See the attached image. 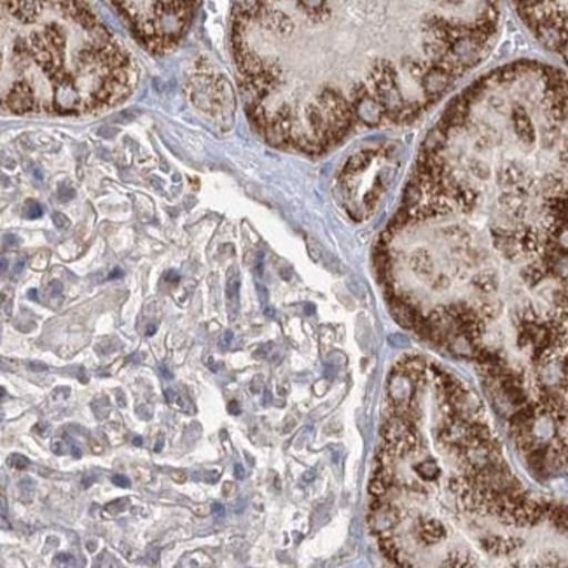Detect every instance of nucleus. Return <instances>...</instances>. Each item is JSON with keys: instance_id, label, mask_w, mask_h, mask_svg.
Returning <instances> with one entry per match:
<instances>
[{"instance_id": "6", "label": "nucleus", "mask_w": 568, "mask_h": 568, "mask_svg": "<svg viewBox=\"0 0 568 568\" xmlns=\"http://www.w3.org/2000/svg\"><path fill=\"white\" fill-rule=\"evenodd\" d=\"M23 215L27 219H38L42 215V209L39 203L36 202H27L26 211H23Z\"/></svg>"}, {"instance_id": "4", "label": "nucleus", "mask_w": 568, "mask_h": 568, "mask_svg": "<svg viewBox=\"0 0 568 568\" xmlns=\"http://www.w3.org/2000/svg\"><path fill=\"white\" fill-rule=\"evenodd\" d=\"M144 48L166 53L181 41L199 0H108Z\"/></svg>"}, {"instance_id": "9", "label": "nucleus", "mask_w": 568, "mask_h": 568, "mask_svg": "<svg viewBox=\"0 0 568 568\" xmlns=\"http://www.w3.org/2000/svg\"><path fill=\"white\" fill-rule=\"evenodd\" d=\"M51 448H53L54 454L60 455V457L65 455V449H62L65 448V443H63V440L54 439L53 443H51Z\"/></svg>"}, {"instance_id": "5", "label": "nucleus", "mask_w": 568, "mask_h": 568, "mask_svg": "<svg viewBox=\"0 0 568 568\" xmlns=\"http://www.w3.org/2000/svg\"><path fill=\"white\" fill-rule=\"evenodd\" d=\"M519 20L542 48L568 67V0H511Z\"/></svg>"}, {"instance_id": "15", "label": "nucleus", "mask_w": 568, "mask_h": 568, "mask_svg": "<svg viewBox=\"0 0 568 568\" xmlns=\"http://www.w3.org/2000/svg\"><path fill=\"white\" fill-rule=\"evenodd\" d=\"M30 369L32 371H48V366L41 363H32L30 364Z\"/></svg>"}, {"instance_id": "2", "label": "nucleus", "mask_w": 568, "mask_h": 568, "mask_svg": "<svg viewBox=\"0 0 568 568\" xmlns=\"http://www.w3.org/2000/svg\"><path fill=\"white\" fill-rule=\"evenodd\" d=\"M387 392L379 449L412 460L415 564L568 565L567 509L516 478L469 388L436 363L408 357Z\"/></svg>"}, {"instance_id": "12", "label": "nucleus", "mask_w": 568, "mask_h": 568, "mask_svg": "<svg viewBox=\"0 0 568 568\" xmlns=\"http://www.w3.org/2000/svg\"><path fill=\"white\" fill-rule=\"evenodd\" d=\"M124 503V500H115V503H112L111 506L105 507V511L112 513V515H118V507H120V504Z\"/></svg>"}, {"instance_id": "3", "label": "nucleus", "mask_w": 568, "mask_h": 568, "mask_svg": "<svg viewBox=\"0 0 568 568\" xmlns=\"http://www.w3.org/2000/svg\"><path fill=\"white\" fill-rule=\"evenodd\" d=\"M129 51L87 0H2V108L83 115L130 97Z\"/></svg>"}, {"instance_id": "16", "label": "nucleus", "mask_w": 568, "mask_h": 568, "mask_svg": "<svg viewBox=\"0 0 568 568\" xmlns=\"http://www.w3.org/2000/svg\"><path fill=\"white\" fill-rule=\"evenodd\" d=\"M36 433H41V436H48V425H38V427H36Z\"/></svg>"}, {"instance_id": "14", "label": "nucleus", "mask_w": 568, "mask_h": 568, "mask_svg": "<svg viewBox=\"0 0 568 568\" xmlns=\"http://www.w3.org/2000/svg\"><path fill=\"white\" fill-rule=\"evenodd\" d=\"M235 476H236V479L245 478V470H243V467L240 466V464H236V466H235Z\"/></svg>"}, {"instance_id": "1", "label": "nucleus", "mask_w": 568, "mask_h": 568, "mask_svg": "<svg viewBox=\"0 0 568 568\" xmlns=\"http://www.w3.org/2000/svg\"><path fill=\"white\" fill-rule=\"evenodd\" d=\"M498 27L500 0H239L231 53L254 130L318 156L420 120L485 60Z\"/></svg>"}, {"instance_id": "8", "label": "nucleus", "mask_w": 568, "mask_h": 568, "mask_svg": "<svg viewBox=\"0 0 568 568\" xmlns=\"http://www.w3.org/2000/svg\"><path fill=\"white\" fill-rule=\"evenodd\" d=\"M112 483L115 486H121V488H130L132 486V481L126 476H112Z\"/></svg>"}, {"instance_id": "18", "label": "nucleus", "mask_w": 568, "mask_h": 568, "mask_svg": "<svg viewBox=\"0 0 568 568\" xmlns=\"http://www.w3.org/2000/svg\"><path fill=\"white\" fill-rule=\"evenodd\" d=\"M233 336H231V333L224 334V339L221 342V346H230V342Z\"/></svg>"}, {"instance_id": "10", "label": "nucleus", "mask_w": 568, "mask_h": 568, "mask_svg": "<svg viewBox=\"0 0 568 568\" xmlns=\"http://www.w3.org/2000/svg\"><path fill=\"white\" fill-rule=\"evenodd\" d=\"M212 515L219 516V518H224V516H226V509H224L223 504H212Z\"/></svg>"}, {"instance_id": "19", "label": "nucleus", "mask_w": 568, "mask_h": 568, "mask_svg": "<svg viewBox=\"0 0 568 568\" xmlns=\"http://www.w3.org/2000/svg\"><path fill=\"white\" fill-rule=\"evenodd\" d=\"M133 445L142 446V445H144V439H142L141 436L133 437Z\"/></svg>"}, {"instance_id": "17", "label": "nucleus", "mask_w": 568, "mask_h": 568, "mask_svg": "<svg viewBox=\"0 0 568 568\" xmlns=\"http://www.w3.org/2000/svg\"><path fill=\"white\" fill-rule=\"evenodd\" d=\"M230 412L231 413H235V415H240V408H239V403H231L230 404Z\"/></svg>"}, {"instance_id": "21", "label": "nucleus", "mask_w": 568, "mask_h": 568, "mask_svg": "<svg viewBox=\"0 0 568 568\" xmlns=\"http://www.w3.org/2000/svg\"><path fill=\"white\" fill-rule=\"evenodd\" d=\"M161 373L166 376V379H172V373L166 367H161Z\"/></svg>"}, {"instance_id": "23", "label": "nucleus", "mask_w": 568, "mask_h": 568, "mask_svg": "<svg viewBox=\"0 0 568 568\" xmlns=\"http://www.w3.org/2000/svg\"><path fill=\"white\" fill-rule=\"evenodd\" d=\"M161 446H163V439H158V443H156V448H154V452H156V454H160L161 452Z\"/></svg>"}, {"instance_id": "11", "label": "nucleus", "mask_w": 568, "mask_h": 568, "mask_svg": "<svg viewBox=\"0 0 568 568\" xmlns=\"http://www.w3.org/2000/svg\"><path fill=\"white\" fill-rule=\"evenodd\" d=\"M54 224H57L58 227H67L69 226V219L65 217L63 214H54L53 215Z\"/></svg>"}, {"instance_id": "13", "label": "nucleus", "mask_w": 568, "mask_h": 568, "mask_svg": "<svg viewBox=\"0 0 568 568\" xmlns=\"http://www.w3.org/2000/svg\"><path fill=\"white\" fill-rule=\"evenodd\" d=\"M72 560L71 555H58L57 556V564H69V561Z\"/></svg>"}, {"instance_id": "20", "label": "nucleus", "mask_w": 568, "mask_h": 568, "mask_svg": "<svg viewBox=\"0 0 568 568\" xmlns=\"http://www.w3.org/2000/svg\"><path fill=\"white\" fill-rule=\"evenodd\" d=\"M156 329H158L156 324H153V326L148 327V333H145V334H148V336H154V333H156Z\"/></svg>"}, {"instance_id": "7", "label": "nucleus", "mask_w": 568, "mask_h": 568, "mask_svg": "<svg viewBox=\"0 0 568 568\" xmlns=\"http://www.w3.org/2000/svg\"><path fill=\"white\" fill-rule=\"evenodd\" d=\"M9 466L14 467V469L23 470L29 467V460L26 457H21V455H11L8 458Z\"/></svg>"}, {"instance_id": "22", "label": "nucleus", "mask_w": 568, "mask_h": 568, "mask_svg": "<svg viewBox=\"0 0 568 568\" xmlns=\"http://www.w3.org/2000/svg\"><path fill=\"white\" fill-rule=\"evenodd\" d=\"M72 455H74V458L81 457V452H79L78 446H72Z\"/></svg>"}]
</instances>
